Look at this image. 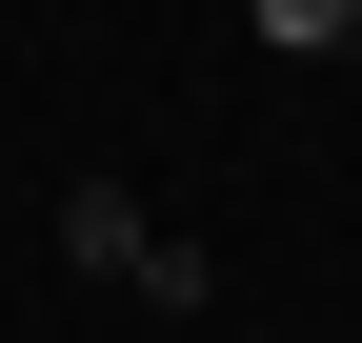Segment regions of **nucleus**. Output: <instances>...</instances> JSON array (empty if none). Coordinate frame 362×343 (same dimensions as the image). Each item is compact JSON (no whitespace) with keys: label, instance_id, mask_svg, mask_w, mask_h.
I'll list each match as a JSON object with an SVG mask.
<instances>
[{"label":"nucleus","instance_id":"nucleus-1","mask_svg":"<svg viewBox=\"0 0 362 343\" xmlns=\"http://www.w3.org/2000/svg\"><path fill=\"white\" fill-rule=\"evenodd\" d=\"M61 263H81V283H141V263H161L141 182H61Z\"/></svg>","mask_w":362,"mask_h":343}]
</instances>
